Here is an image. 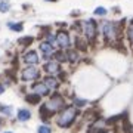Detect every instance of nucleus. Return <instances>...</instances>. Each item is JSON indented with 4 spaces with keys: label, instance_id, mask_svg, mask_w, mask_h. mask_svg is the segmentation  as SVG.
<instances>
[{
    "label": "nucleus",
    "instance_id": "f257e3e1",
    "mask_svg": "<svg viewBox=\"0 0 133 133\" xmlns=\"http://www.w3.org/2000/svg\"><path fill=\"white\" fill-rule=\"evenodd\" d=\"M76 115H77L76 108H72V107L65 108L61 114H59V117H58V120H56L58 126H61V127H70V124H72V121L76 120Z\"/></svg>",
    "mask_w": 133,
    "mask_h": 133
},
{
    "label": "nucleus",
    "instance_id": "f03ea898",
    "mask_svg": "<svg viewBox=\"0 0 133 133\" xmlns=\"http://www.w3.org/2000/svg\"><path fill=\"white\" fill-rule=\"evenodd\" d=\"M65 105V102H64V99H62L59 95H55V96H52L50 99L46 102V104L43 105V108H42V111L44 112H50V114H53V112H56V111H59V109L62 108Z\"/></svg>",
    "mask_w": 133,
    "mask_h": 133
},
{
    "label": "nucleus",
    "instance_id": "7ed1b4c3",
    "mask_svg": "<svg viewBox=\"0 0 133 133\" xmlns=\"http://www.w3.org/2000/svg\"><path fill=\"white\" fill-rule=\"evenodd\" d=\"M102 34H104V38L108 40V42H114L117 36H118V27L114 22H104L102 24Z\"/></svg>",
    "mask_w": 133,
    "mask_h": 133
},
{
    "label": "nucleus",
    "instance_id": "20e7f679",
    "mask_svg": "<svg viewBox=\"0 0 133 133\" xmlns=\"http://www.w3.org/2000/svg\"><path fill=\"white\" fill-rule=\"evenodd\" d=\"M83 31H84V36L87 37V40H89V42H93L95 37H96V22L93 19L84 22V24H83Z\"/></svg>",
    "mask_w": 133,
    "mask_h": 133
},
{
    "label": "nucleus",
    "instance_id": "39448f33",
    "mask_svg": "<svg viewBox=\"0 0 133 133\" xmlns=\"http://www.w3.org/2000/svg\"><path fill=\"white\" fill-rule=\"evenodd\" d=\"M21 78L25 80V81L36 80V78H38V70L36 68V66H28V68L22 70V72H21Z\"/></svg>",
    "mask_w": 133,
    "mask_h": 133
},
{
    "label": "nucleus",
    "instance_id": "423d86ee",
    "mask_svg": "<svg viewBox=\"0 0 133 133\" xmlns=\"http://www.w3.org/2000/svg\"><path fill=\"white\" fill-rule=\"evenodd\" d=\"M56 42H58V44H59L61 48H64V49H68L70 46H71L70 34L65 33V31H59V33L56 34Z\"/></svg>",
    "mask_w": 133,
    "mask_h": 133
},
{
    "label": "nucleus",
    "instance_id": "0eeeda50",
    "mask_svg": "<svg viewBox=\"0 0 133 133\" xmlns=\"http://www.w3.org/2000/svg\"><path fill=\"white\" fill-rule=\"evenodd\" d=\"M40 50L43 52L44 58H49L53 52H55V48H53L52 43H49V42H42V43H40Z\"/></svg>",
    "mask_w": 133,
    "mask_h": 133
},
{
    "label": "nucleus",
    "instance_id": "6e6552de",
    "mask_svg": "<svg viewBox=\"0 0 133 133\" xmlns=\"http://www.w3.org/2000/svg\"><path fill=\"white\" fill-rule=\"evenodd\" d=\"M49 90H50V89H49L44 83H36V84H33V92L36 93V95L44 96V95L49 93Z\"/></svg>",
    "mask_w": 133,
    "mask_h": 133
},
{
    "label": "nucleus",
    "instance_id": "1a4fd4ad",
    "mask_svg": "<svg viewBox=\"0 0 133 133\" xmlns=\"http://www.w3.org/2000/svg\"><path fill=\"white\" fill-rule=\"evenodd\" d=\"M44 71L49 72V74H58L61 71V66H59V64L56 61H50L48 64H44Z\"/></svg>",
    "mask_w": 133,
    "mask_h": 133
},
{
    "label": "nucleus",
    "instance_id": "9d476101",
    "mask_svg": "<svg viewBox=\"0 0 133 133\" xmlns=\"http://www.w3.org/2000/svg\"><path fill=\"white\" fill-rule=\"evenodd\" d=\"M22 61H24L25 64H28V65H34V64L38 62V56H37V53L34 52V50H30V52H27L24 55Z\"/></svg>",
    "mask_w": 133,
    "mask_h": 133
},
{
    "label": "nucleus",
    "instance_id": "9b49d317",
    "mask_svg": "<svg viewBox=\"0 0 133 133\" xmlns=\"http://www.w3.org/2000/svg\"><path fill=\"white\" fill-rule=\"evenodd\" d=\"M30 117H31V114H30L28 109H19L18 111V120L19 121H27V120H30Z\"/></svg>",
    "mask_w": 133,
    "mask_h": 133
},
{
    "label": "nucleus",
    "instance_id": "f8f14e48",
    "mask_svg": "<svg viewBox=\"0 0 133 133\" xmlns=\"http://www.w3.org/2000/svg\"><path fill=\"white\" fill-rule=\"evenodd\" d=\"M43 83L48 86L49 89H55V87L58 86V80H56V78H53V77H46Z\"/></svg>",
    "mask_w": 133,
    "mask_h": 133
},
{
    "label": "nucleus",
    "instance_id": "ddd939ff",
    "mask_svg": "<svg viewBox=\"0 0 133 133\" xmlns=\"http://www.w3.org/2000/svg\"><path fill=\"white\" fill-rule=\"evenodd\" d=\"M10 30H14V31H21L22 30V24H18V22H9L8 24Z\"/></svg>",
    "mask_w": 133,
    "mask_h": 133
},
{
    "label": "nucleus",
    "instance_id": "4468645a",
    "mask_svg": "<svg viewBox=\"0 0 133 133\" xmlns=\"http://www.w3.org/2000/svg\"><path fill=\"white\" fill-rule=\"evenodd\" d=\"M66 59H68V61L76 62L77 59H78V55H77L76 52H72V50H71V52H68V53H66Z\"/></svg>",
    "mask_w": 133,
    "mask_h": 133
},
{
    "label": "nucleus",
    "instance_id": "2eb2a0df",
    "mask_svg": "<svg viewBox=\"0 0 133 133\" xmlns=\"http://www.w3.org/2000/svg\"><path fill=\"white\" fill-rule=\"evenodd\" d=\"M38 99H40V95H28L27 96V101H28V102H31V104H37L38 102Z\"/></svg>",
    "mask_w": 133,
    "mask_h": 133
},
{
    "label": "nucleus",
    "instance_id": "dca6fc26",
    "mask_svg": "<svg viewBox=\"0 0 133 133\" xmlns=\"http://www.w3.org/2000/svg\"><path fill=\"white\" fill-rule=\"evenodd\" d=\"M127 38L130 40V43L133 44V22L130 24V27H129V30H127Z\"/></svg>",
    "mask_w": 133,
    "mask_h": 133
},
{
    "label": "nucleus",
    "instance_id": "f3484780",
    "mask_svg": "<svg viewBox=\"0 0 133 133\" xmlns=\"http://www.w3.org/2000/svg\"><path fill=\"white\" fill-rule=\"evenodd\" d=\"M38 133H50V129L48 126H40L38 127Z\"/></svg>",
    "mask_w": 133,
    "mask_h": 133
},
{
    "label": "nucleus",
    "instance_id": "a211bd4d",
    "mask_svg": "<svg viewBox=\"0 0 133 133\" xmlns=\"http://www.w3.org/2000/svg\"><path fill=\"white\" fill-rule=\"evenodd\" d=\"M95 14L96 15H105V14H107V9H105V8H96Z\"/></svg>",
    "mask_w": 133,
    "mask_h": 133
},
{
    "label": "nucleus",
    "instance_id": "6ab92c4d",
    "mask_svg": "<svg viewBox=\"0 0 133 133\" xmlns=\"http://www.w3.org/2000/svg\"><path fill=\"white\" fill-rule=\"evenodd\" d=\"M31 42H33V37H27V38H21V40H19L21 44H28V43H31Z\"/></svg>",
    "mask_w": 133,
    "mask_h": 133
},
{
    "label": "nucleus",
    "instance_id": "aec40b11",
    "mask_svg": "<svg viewBox=\"0 0 133 133\" xmlns=\"http://www.w3.org/2000/svg\"><path fill=\"white\" fill-rule=\"evenodd\" d=\"M8 9H9V5L8 3H2L0 5V12H6Z\"/></svg>",
    "mask_w": 133,
    "mask_h": 133
},
{
    "label": "nucleus",
    "instance_id": "412c9836",
    "mask_svg": "<svg viewBox=\"0 0 133 133\" xmlns=\"http://www.w3.org/2000/svg\"><path fill=\"white\" fill-rule=\"evenodd\" d=\"M0 109H2V111H3L5 114H8V115H9L10 112H12V108H8V107H2Z\"/></svg>",
    "mask_w": 133,
    "mask_h": 133
},
{
    "label": "nucleus",
    "instance_id": "4be33fe9",
    "mask_svg": "<svg viewBox=\"0 0 133 133\" xmlns=\"http://www.w3.org/2000/svg\"><path fill=\"white\" fill-rule=\"evenodd\" d=\"M2 92H3V87H2V86H0V93H2Z\"/></svg>",
    "mask_w": 133,
    "mask_h": 133
},
{
    "label": "nucleus",
    "instance_id": "5701e85b",
    "mask_svg": "<svg viewBox=\"0 0 133 133\" xmlns=\"http://www.w3.org/2000/svg\"><path fill=\"white\" fill-rule=\"evenodd\" d=\"M48 2H56V0H48Z\"/></svg>",
    "mask_w": 133,
    "mask_h": 133
},
{
    "label": "nucleus",
    "instance_id": "b1692460",
    "mask_svg": "<svg viewBox=\"0 0 133 133\" xmlns=\"http://www.w3.org/2000/svg\"><path fill=\"white\" fill-rule=\"evenodd\" d=\"M6 133H10V132H6Z\"/></svg>",
    "mask_w": 133,
    "mask_h": 133
},
{
    "label": "nucleus",
    "instance_id": "393cba45",
    "mask_svg": "<svg viewBox=\"0 0 133 133\" xmlns=\"http://www.w3.org/2000/svg\"><path fill=\"white\" fill-rule=\"evenodd\" d=\"M0 123H2V121H0Z\"/></svg>",
    "mask_w": 133,
    "mask_h": 133
}]
</instances>
